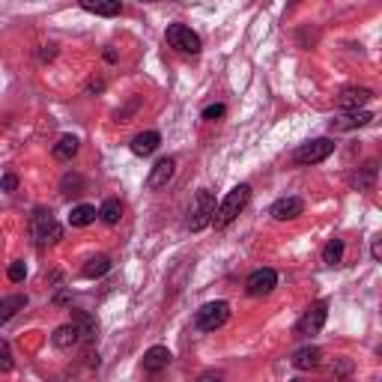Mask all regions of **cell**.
I'll list each match as a JSON object with an SVG mask.
<instances>
[{"label":"cell","mask_w":382,"mask_h":382,"mask_svg":"<svg viewBox=\"0 0 382 382\" xmlns=\"http://www.w3.org/2000/svg\"><path fill=\"white\" fill-rule=\"evenodd\" d=\"M248 200H251V185H236L227 197L221 200V206H215V215H212V224L215 227H227L230 221H236V215L248 206Z\"/></svg>","instance_id":"cell-1"},{"label":"cell","mask_w":382,"mask_h":382,"mask_svg":"<svg viewBox=\"0 0 382 382\" xmlns=\"http://www.w3.org/2000/svg\"><path fill=\"white\" fill-rule=\"evenodd\" d=\"M212 215H215V197H212L209 188H200L188 212V230H194V233L204 230L206 224H212Z\"/></svg>","instance_id":"cell-2"},{"label":"cell","mask_w":382,"mask_h":382,"mask_svg":"<svg viewBox=\"0 0 382 382\" xmlns=\"http://www.w3.org/2000/svg\"><path fill=\"white\" fill-rule=\"evenodd\" d=\"M33 236H36V242L42 245H54V242H60V236H63V227L57 224V218L51 215V209H33Z\"/></svg>","instance_id":"cell-3"},{"label":"cell","mask_w":382,"mask_h":382,"mask_svg":"<svg viewBox=\"0 0 382 382\" xmlns=\"http://www.w3.org/2000/svg\"><path fill=\"white\" fill-rule=\"evenodd\" d=\"M227 320H230V305H227V302H206V305L194 313V329L197 332H215Z\"/></svg>","instance_id":"cell-4"},{"label":"cell","mask_w":382,"mask_h":382,"mask_svg":"<svg viewBox=\"0 0 382 382\" xmlns=\"http://www.w3.org/2000/svg\"><path fill=\"white\" fill-rule=\"evenodd\" d=\"M164 39H167V45L171 48H176L179 54H200V48H204V42H200V36L191 27H185V24H171L167 27V33H164Z\"/></svg>","instance_id":"cell-5"},{"label":"cell","mask_w":382,"mask_h":382,"mask_svg":"<svg viewBox=\"0 0 382 382\" xmlns=\"http://www.w3.org/2000/svg\"><path fill=\"white\" fill-rule=\"evenodd\" d=\"M332 153H334V141L332 138H313L308 143H302V147L293 153V162L296 164H320V162L329 159Z\"/></svg>","instance_id":"cell-6"},{"label":"cell","mask_w":382,"mask_h":382,"mask_svg":"<svg viewBox=\"0 0 382 382\" xmlns=\"http://www.w3.org/2000/svg\"><path fill=\"white\" fill-rule=\"evenodd\" d=\"M325 320H329V302H313V305L302 313V320L296 325V332L299 334H305V338H311V334H317Z\"/></svg>","instance_id":"cell-7"},{"label":"cell","mask_w":382,"mask_h":382,"mask_svg":"<svg viewBox=\"0 0 382 382\" xmlns=\"http://www.w3.org/2000/svg\"><path fill=\"white\" fill-rule=\"evenodd\" d=\"M275 287H278V272H275V269H257V272H251L248 281H245L248 296H269Z\"/></svg>","instance_id":"cell-8"},{"label":"cell","mask_w":382,"mask_h":382,"mask_svg":"<svg viewBox=\"0 0 382 382\" xmlns=\"http://www.w3.org/2000/svg\"><path fill=\"white\" fill-rule=\"evenodd\" d=\"M174 174H176V159L155 162L153 171H150V176H147V188H150V191H162V188L174 179Z\"/></svg>","instance_id":"cell-9"},{"label":"cell","mask_w":382,"mask_h":382,"mask_svg":"<svg viewBox=\"0 0 382 382\" xmlns=\"http://www.w3.org/2000/svg\"><path fill=\"white\" fill-rule=\"evenodd\" d=\"M370 99H374V90H367V87H346L344 93L338 96V105L344 111H358L362 105H367Z\"/></svg>","instance_id":"cell-10"},{"label":"cell","mask_w":382,"mask_h":382,"mask_svg":"<svg viewBox=\"0 0 382 382\" xmlns=\"http://www.w3.org/2000/svg\"><path fill=\"white\" fill-rule=\"evenodd\" d=\"M305 212V200L302 197H281L278 204L272 206V218L275 221H293Z\"/></svg>","instance_id":"cell-11"},{"label":"cell","mask_w":382,"mask_h":382,"mask_svg":"<svg viewBox=\"0 0 382 382\" xmlns=\"http://www.w3.org/2000/svg\"><path fill=\"white\" fill-rule=\"evenodd\" d=\"M370 120H374V114H370V111H350V114L332 120V132H353V129H362V126H367Z\"/></svg>","instance_id":"cell-12"},{"label":"cell","mask_w":382,"mask_h":382,"mask_svg":"<svg viewBox=\"0 0 382 382\" xmlns=\"http://www.w3.org/2000/svg\"><path fill=\"white\" fill-rule=\"evenodd\" d=\"M51 344L57 346V350L69 353V350H75V346L81 344V332H78V325H75V323H69V325H60V329L51 334Z\"/></svg>","instance_id":"cell-13"},{"label":"cell","mask_w":382,"mask_h":382,"mask_svg":"<svg viewBox=\"0 0 382 382\" xmlns=\"http://www.w3.org/2000/svg\"><path fill=\"white\" fill-rule=\"evenodd\" d=\"M167 365H171V350H167V346H150V350L143 353V370H147V374H159Z\"/></svg>","instance_id":"cell-14"},{"label":"cell","mask_w":382,"mask_h":382,"mask_svg":"<svg viewBox=\"0 0 382 382\" xmlns=\"http://www.w3.org/2000/svg\"><path fill=\"white\" fill-rule=\"evenodd\" d=\"M290 362H293L296 370H313V367H320V362H323V350H320V346H302V350L293 353Z\"/></svg>","instance_id":"cell-15"},{"label":"cell","mask_w":382,"mask_h":382,"mask_svg":"<svg viewBox=\"0 0 382 382\" xmlns=\"http://www.w3.org/2000/svg\"><path fill=\"white\" fill-rule=\"evenodd\" d=\"M72 323L78 325V332H81V344H93L99 338V323H96V317H90L87 311H75Z\"/></svg>","instance_id":"cell-16"},{"label":"cell","mask_w":382,"mask_h":382,"mask_svg":"<svg viewBox=\"0 0 382 382\" xmlns=\"http://www.w3.org/2000/svg\"><path fill=\"white\" fill-rule=\"evenodd\" d=\"M159 143H162L159 132H143V134H138V138L132 141V153L141 155V159H147V155H153L155 150H159Z\"/></svg>","instance_id":"cell-17"},{"label":"cell","mask_w":382,"mask_h":382,"mask_svg":"<svg viewBox=\"0 0 382 382\" xmlns=\"http://www.w3.org/2000/svg\"><path fill=\"white\" fill-rule=\"evenodd\" d=\"M81 9L84 13H93V15H105V18H114L122 13L120 0H84Z\"/></svg>","instance_id":"cell-18"},{"label":"cell","mask_w":382,"mask_h":382,"mask_svg":"<svg viewBox=\"0 0 382 382\" xmlns=\"http://www.w3.org/2000/svg\"><path fill=\"white\" fill-rule=\"evenodd\" d=\"M24 305H27V296H3L0 299V325L13 320L18 311H24Z\"/></svg>","instance_id":"cell-19"},{"label":"cell","mask_w":382,"mask_h":382,"mask_svg":"<svg viewBox=\"0 0 382 382\" xmlns=\"http://www.w3.org/2000/svg\"><path fill=\"white\" fill-rule=\"evenodd\" d=\"M350 183L358 191H370V188H374V183H376V162H367L365 167H358V174H353Z\"/></svg>","instance_id":"cell-20"},{"label":"cell","mask_w":382,"mask_h":382,"mask_svg":"<svg viewBox=\"0 0 382 382\" xmlns=\"http://www.w3.org/2000/svg\"><path fill=\"white\" fill-rule=\"evenodd\" d=\"M99 218H102V221L108 224V227H114V224L122 218V204H120L117 197H108L105 204L99 206Z\"/></svg>","instance_id":"cell-21"},{"label":"cell","mask_w":382,"mask_h":382,"mask_svg":"<svg viewBox=\"0 0 382 382\" xmlns=\"http://www.w3.org/2000/svg\"><path fill=\"white\" fill-rule=\"evenodd\" d=\"M75 153H78V138H72V134H66V138L54 143V159L57 162H72Z\"/></svg>","instance_id":"cell-22"},{"label":"cell","mask_w":382,"mask_h":382,"mask_svg":"<svg viewBox=\"0 0 382 382\" xmlns=\"http://www.w3.org/2000/svg\"><path fill=\"white\" fill-rule=\"evenodd\" d=\"M108 272H111V257L99 254V257H90L81 275H84V278H102V275H108Z\"/></svg>","instance_id":"cell-23"},{"label":"cell","mask_w":382,"mask_h":382,"mask_svg":"<svg viewBox=\"0 0 382 382\" xmlns=\"http://www.w3.org/2000/svg\"><path fill=\"white\" fill-rule=\"evenodd\" d=\"M96 218H99L96 206H90V204H81V206H75V209H72V215H69V224H72V227H87V224H93Z\"/></svg>","instance_id":"cell-24"},{"label":"cell","mask_w":382,"mask_h":382,"mask_svg":"<svg viewBox=\"0 0 382 382\" xmlns=\"http://www.w3.org/2000/svg\"><path fill=\"white\" fill-rule=\"evenodd\" d=\"M344 257V239H329L323 248V263L325 266H338Z\"/></svg>","instance_id":"cell-25"},{"label":"cell","mask_w":382,"mask_h":382,"mask_svg":"<svg viewBox=\"0 0 382 382\" xmlns=\"http://www.w3.org/2000/svg\"><path fill=\"white\" fill-rule=\"evenodd\" d=\"M60 188H63V194H69V197L72 194H84V176L81 174H66Z\"/></svg>","instance_id":"cell-26"},{"label":"cell","mask_w":382,"mask_h":382,"mask_svg":"<svg viewBox=\"0 0 382 382\" xmlns=\"http://www.w3.org/2000/svg\"><path fill=\"white\" fill-rule=\"evenodd\" d=\"M13 367H15V362H13V350H9V344L0 338V374H9Z\"/></svg>","instance_id":"cell-27"},{"label":"cell","mask_w":382,"mask_h":382,"mask_svg":"<svg viewBox=\"0 0 382 382\" xmlns=\"http://www.w3.org/2000/svg\"><path fill=\"white\" fill-rule=\"evenodd\" d=\"M350 374H353V365L346 362V358H338V362H334V367H332V379H334V382H344Z\"/></svg>","instance_id":"cell-28"},{"label":"cell","mask_w":382,"mask_h":382,"mask_svg":"<svg viewBox=\"0 0 382 382\" xmlns=\"http://www.w3.org/2000/svg\"><path fill=\"white\" fill-rule=\"evenodd\" d=\"M9 281H13V284H18V281H24V275H27V266L24 263H21V260H15L13 266H9Z\"/></svg>","instance_id":"cell-29"},{"label":"cell","mask_w":382,"mask_h":382,"mask_svg":"<svg viewBox=\"0 0 382 382\" xmlns=\"http://www.w3.org/2000/svg\"><path fill=\"white\" fill-rule=\"evenodd\" d=\"M227 114V108L224 105H209L206 111H204V120H218V117H224Z\"/></svg>","instance_id":"cell-30"},{"label":"cell","mask_w":382,"mask_h":382,"mask_svg":"<svg viewBox=\"0 0 382 382\" xmlns=\"http://www.w3.org/2000/svg\"><path fill=\"white\" fill-rule=\"evenodd\" d=\"M197 382H224V374H221V370H209V374H204Z\"/></svg>","instance_id":"cell-31"},{"label":"cell","mask_w":382,"mask_h":382,"mask_svg":"<svg viewBox=\"0 0 382 382\" xmlns=\"http://www.w3.org/2000/svg\"><path fill=\"white\" fill-rule=\"evenodd\" d=\"M0 188H3V191H15L18 188V179L15 176H3V179H0Z\"/></svg>","instance_id":"cell-32"},{"label":"cell","mask_w":382,"mask_h":382,"mask_svg":"<svg viewBox=\"0 0 382 382\" xmlns=\"http://www.w3.org/2000/svg\"><path fill=\"white\" fill-rule=\"evenodd\" d=\"M370 254H374V260H382V242L374 239V248H370Z\"/></svg>","instance_id":"cell-33"},{"label":"cell","mask_w":382,"mask_h":382,"mask_svg":"<svg viewBox=\"0 0 382 382\" xmlns=\"http://www.w3.org/2000/svg\"><path fill=\"white\" fill-rule=\"evenodd\" d=\"M290 382H308V379H290Z\"/></svg>","instance_id":"cell-34"}]
</instances>
